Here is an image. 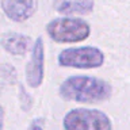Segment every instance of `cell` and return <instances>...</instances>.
<instances>
[{
  "label": "cell",
  "instance_id": "5",
  "mask_svg": "<svg viewBox=\"0 0 130 130\" xmlns=\"http://www.w3.org/2000/svg\"><path fill=\"white\" fill-rule=\"evenodd\" d=\"M45 77V45L42 37H38L31 47V57L26 67V80L28 87L38 88Z\"/></svg>",
  "mask_w": 130,
  "mask_h": 130
},
{
  "label": "cell",
  "instance_id": "2",
  "mask_svg": "<svg viewBox=\"0 0 130 130\" xmlns=\"http://www.w3.org/2000/svg\"><path fill=\"white\" fill-rule=\"evenodd\" d=\"M46 32L54 42L75 43L83 42L91 34V26L83 19L64 16L56 18L46 24Z\"/></svg>",
  "mask_w": 130,
  "mask_h": 130
},
{
  "label": "cell",
  "instance_id": "10",
  "mask_svg": "<svg viewBox=\"0 0 130 130\" xmlns=\"http://www.w3.org/2000/svg\"><path fill=\"white\" fill-rule=\"evenodd\" d=\"M3 125H4V110L0 106V130H3Z\"/></svg>",
  "mask_w": 130,
  "mask_h": 130
},
{
  "label": "cell",
  "instance_id": "8",
  "mask_svg": "<svg viewBox=\"0 0 130 130\" xmlns=\"http://www.w3.org/2000/svg\"><path fill=\"white\" fill-rule=\"evenodd\" d=\"M57 12L64 15H85L92 12L95 7L93 0H54Z\"/></svg>",
  "mask_w": 130,
  "mask_h": 130
},
{
  "label": "cell",
  "instance_id": "6",
  "mask_svg": "<svg viewBox=\"0 0 130 130\" xmlns=\"http://www.w3.org/2000/svg\"><path fill=\"white\" fill-rule=\"evenodd\" d=\"M2 10L8 19L14 22H26L35 14L37 0H2Z\"/></svg>",
  "mask_w": 130,
  "mask_h": 130
},
{
  "label": "cell",
  "instance_id": "9",
  "mask_svg": "<svg viewBox=\"0 0 130 130\" xmlns=\"http://www.w3.org/2000/svg\"><path fill=\"white\" fill-rule=\"evenodd\" d=\"M30 130H43V127H42V125H41L39 121H35L34 123L31 125V129Z\"/></svg>",
  "mask_w": 130,
  "mask_h": 130
},
{
  "label": "cell",
  "instance_id": "1",
  "mask_svg": "<svg viewBox=\"0 0 130 130\" xmlns=\"http://www.w3.org/2000/svg\"><path fill=\"white\" fill-rule=\"evenodd\" d=\"M60 96L64 100L79 103H100L107 100L112 88L107 81L92 76H71L60 85Z\"/></svg>",
  "mask_w": 130,
  "mask_h": 130
},
{
  "label": "cell",
  "instance_id": "4",
  "mask_svg": "<svg viewBox=\"0 0 130 130\" xmlns=\"http://www.w3.org/2000/svg\"><path fill=\"white\" fill-rule=\"evenodd\" d=\"M58 64L77 69L99 68L104 64V53L95 46L68 47L58 54Z\"/></svg>",
  "mask_w": 130,
  "mask_h": 130
},
{
  "label": "cell",
  "instance_id": "7",
  "mask_svg": "<svg viewBox=\"0 0 130 130\" xmlns=\"http://www.w3.org/2000/svg\"><path fill=\"white\" fill-rule=\"evenodd\" d=\"M31 39L19 32H7L0 38V45L12 56H23L28 50Z\"/></svg>",
  "mask_w": 130,
  "mask_h": 130
},
{
  "label": "cell",
  "instance_id": "3",
  "mask_svg": "<svg viewBox=\"0 0 130 130\" xmlns=\"http://www.w3.org/2000/svg\"><path fill=\"white\" fill-rule=\"evenodd\" d=\"M65 130H112L111 119L104 112L91 108L71 110L62 119Z\"/></svg>",
  "mask_w": 130,
  "mask_h": 130
}]
</instances>
